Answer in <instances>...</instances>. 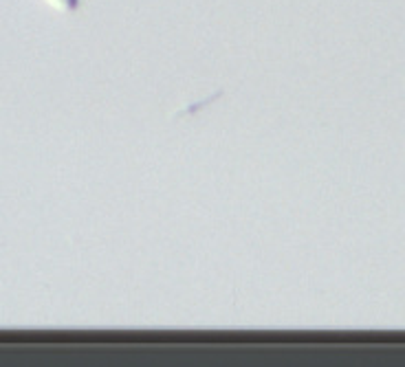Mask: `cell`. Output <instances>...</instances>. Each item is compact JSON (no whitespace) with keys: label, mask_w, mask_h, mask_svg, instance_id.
I'll use <instances>...</instances> for the list:
<instances>
[{"label":"cell","mask_w":405,"mask_h":367,"mask_svg":"<svg viewBox=\"0 0 405 367\" xmlns=\"http://www.w3.org/2000/svg\"><path fill=\"white\" fill-rule=\"evenodd\" d=\"M49 2L60 7V9H73V7H75V0H49Z\"/></svg>","instance_id":"6da1fadb"}]
</instances>
